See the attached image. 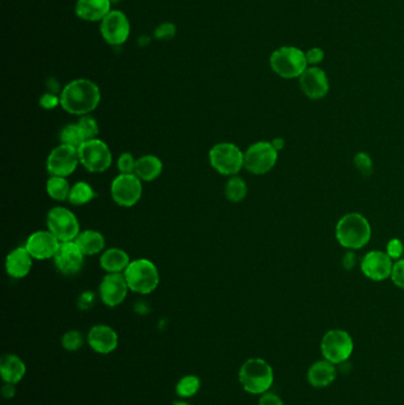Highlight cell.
Wrapping results in <instances>:
<instances>
[{
  "label": "cell",
  "mask_w": 404,
  "mask_h": 405,
  "mask_svg": "<svg viewBox=\"0 0 404 405\" xmlns=\"http://www.w3.org/2000/svg\"><path fill=\"white\" fill-rule=\"evenodd\" d=\"M403 243L400 241V240H397V238H394L392 241L389 242L388 246H387V250H388V253L387 254L390 256L392 258H400L403 254Z\"/></svg>",
  "instance_id": "cell-37"
},
{
  "label": "cell",
  "mask_w": 404,
  "mask_h": 405,
  "mask_svg": "<svg viewBox=\"0 0 404 405\" xmlns=\"http://www.w3.org/2000/svg\"><path fill=\"white\" fill-rule=\"evenodd\" d=\"M33 258L25 246L12 250L6 258L5 269L11 278H23L29 274L33 268Z\"/></svg>",
  "instance_id": "cell-20"
},
{
  "label": "cell",
  "mask_w": 404,
  "mask_h": 405,
  "mask_svg": "<svg viewBox=\"0 0 404 405\" xmlns=\"http://www.w3.org/2000/svg\"><path fill=\"white\" fill-rule=\"evenodd\" d=\"M75 242L84 256L100 254L102 253L106 246V240L103 237L102 233L95 230H86L80 233Z\"/></svg>",
  "instance_id": "cell-26"
},
{
  "label": "cell",
  "mask_w": 404,
  "mask_h": 405,
  "mask_svg": "<svg viewBox=\"0 0 404 405\" xmlns=\"http://www.w3.org/2000/svg\"><path fill=\"white\" fill-rule=\"evenodd\" d=\"M48 229L61 243L75 241L79 236L80 223L71 210L63 206H55L48 213Z\"/></svg>",
  "instance_id": "cell-9"
},
{
  "label": "cell",
  "mask_w": 404,
  "mask_h": 405,
  "mask_svg": "<svg viewBox=\"0 0 404 405\" xmlns=\"http://www.w3.org/2000/svg\"><path fill=\"white\" fill-rule=\"evenodd\" d=\"M174 405H190V404H189V403H186V402H184V401H177V402H174Z\"/></svg>",
  "instance_id": "cell-44"
},
{
  "label": "cell",
  "mask_w": 404,
  "mask_h": 405,
  "mask_svg": "<svg viewBox=\"0 0 404 405\" xmlns=\"http://www.w3.org/2000/svg\"><path fill=\"white\" fill-rule=\"evenodd\" d=\"M80 164L77 148L61 143L50 152L46 160V168L50 176L66 177L75 172Z\"/></svg>",
  "instance_id": "cell-12"
},
{
  "label": "cell",
  "mask_w": 404,
  "mask_h": 405,
  "mask_svg": "<svg viewBox=\"0 0 404 405\" xmlns=\"http://www.w3.org/2000/svg\"><path fill=\"white\" fill-rule=\"evenodd\" d=\"M1 393H3V396L5 398H12L15 397V395H16V388H15V384H6L3 386V389H1Z\"/></svg>",
  "instance_id": "cell-42"
},
{
  "label": "cell",
  "mask_w": 404,
  "mask_h": 405,
  "mask_svg": "<svg viewBox=\"0 0 404 405\" xmlns=\"http://www.w3.org/2000/svg\"><path fill=\"white\" fill-rule=\"evenodd\" d=\"M212 168L222 176H235L244 168V153L235 143H219L209 152Z\"/></svg>",
  "instance_id": "cell-5"
},
{
  "label": "cell",
  "mask_w": 404,
  "mask_h": 405,
  "mask_svg": "<svg viewBox=\"0 0 404 405\" xmlns=\"http://www.w3.org/2000/svg\"><path fill=\"white\" fill-rule=\"evenodd\" d=\"M355 165L359 172L362 173L364 177H369L372 173V161L370 156L367 153H358L355 156Z\"/></svg>",
  "instance_id": "cell-35"
},
{
  "label": "cell",
  "mask_w": 404,
  "mask_h": 405,
  "mask_svg": "<svg viewBox=\"0 0 404 405\" xmlns=\"http://www.w3.org/2000/svg\"><path fill=\"white\" fill-rule=\"evenodd\" d=\"M131 262L132 261L127 253L119 248L106 250L100 258V266L108 274H124Z\"/></svg>",
  "instance_id": "cell-23"
},
{
  "label": "cell",
  "mask_w": 404,
  "mask_h": 405,
  "mask_svg": "<svg viewBox=\"0 0 404 405\" xmlns=\"http://www.w3.org/2000/svg\"><path fill=\"white\" fill-rule=\"evenodd\" d=\"M87 340L91 350L100 354H108L116 351L119 344L116 332L107 325H96L91 327Z\"/></svg>",
  "instance_id": "cell-19"
},
{
  "label": "cell",
  "mask_w": 404,
  "mask_h": 405,
  "mask_svg": "<svg viewBox=\"0 0 404 405\" xmlns=\"http://www.w3.org/2000/svg\"><path fill=\"white\" fill-rule=\"evenodd\" d=\"M100 30L108 44H124L129 36V21L121 11H111L101 21Z\"/></svg>",
  "instance_id": "cell-14"
},
{
  "label": "cell",
  "mask_w": 404,
  "mask_h": 405,
  "mask_svg": "<svg viewBox=\"0 0 404 405\" xmlns=\"http://www.w3.org/2000/svg\"><path fill=\"white\" fill-rule=\"evenodd\" d=\"M96 197V193L91 185L86 181H79L74 186H71V195L68 201L76 206H82L93 201Z\"/></svg>",
  "instance_id": "cell-28"
},
{
  "label": "cell",
  "mask_w": 404,
  "mask_h": 405,
  "mask_svg": "<svg viewBox=\"0 0 404 405\" xmlns=\"http://www.w3.org/2000/svg\"><path fill=\"white\" fill-rule=\"evenodd\" d=\"M71 186L64 177H50L46 181V192L54 201H64L69 198Z\"/></svg>",
  "instance_id": "cell-27"
},
{
  "label": "cell",
  "mask_w": 404,
  "mask_h": 405,
  "mask_svg": "<svg viewBox=\"0 0 404 405\" xmlns=\"http://www.w3.org/2000/svg\"><path fill=\"white\" fill-rule=\"evenodd\" d=\"M59 140H61V143L69 145L75 148H79L86 141L82 133L80 131L77 123H71L64 126L59 133Z\"/></svg>",
  "instance_id": "cell-31"
},
{
  "label": "cell",
  "mask_w": 404,
  "mask_h": 405,
  "mask_svg": "<svg viewBox=\"0 0 404 405\" xmlns=\"http://www.w3.org/2000/svg\"><path fill=\"white\" fill-rule=\"evenodd\" d=\"M201 389V379L194 375L183 377L176 385V393L179 397L189 398L194 396Z\"/></svg>",
  "instance_id": "cell-30"
},
{
  "label": "cell",
  "mask_w": 404,
  "mask_h": 405,
  "mask_svg": "<svg viewBox=\"0 0 404 405\" xmlns=\"http://www.w3.org/2000/svg\"><path fill=\"white\" fill-rule=\"evenodd\" d=\"M337 377V370L334 364L329 360H318L313 365H311L307 372V381L315 389H322L330 386Z\"/></svg>",
  "instance_id": "cell-21"
},
{
  "label": "cell",
  "mask_w": 404,
  "mask_h": 405,
  "mask_svg": "<svg viewBox=\"0 0 404 405\" xmlns=\"http://www.w3.org/2000/svg\"><path fill=\"white\" fill-rule=\"evenodd\" d=\"M39 105H41L44 109H54L58 105H61V98H57L56 95L44 94L39 100Z\"/></svg>",
  "instance_id": "cell-39"
},
{
  "label": "cell",
  "mask_w": 404,
  "mask_h": 405,
  "mask_svg": "<svg viewBox=\"0 0 404 405\" xmlns=\"http://www.w3.org/2000/svg\"><path fill=\"white\" fill-rule=\"evenodd\" d=\"M270 66L279 76L295 78L307 69V60L302 50L294 46H282L270 56Z\"/></svg>",
  "instance_id": "cell-6"
},
{
  "label": "cell",
  "mask_w": 404,
  "mask_h": 405,
  "mask_svg": "<svg viewBox=\"0 0 404 405\" xmlns=\"http://www.w3.org/2000/svg\"><path fill=\"white\" fill-rule=\"evenodd\" d=\"M239 379L244 391L252 395H264L272 388L274 372L266 360L250 358L239 368Z\"/></svg>",
  "instance_id": "cell-3"
},
{
  "label": "cell",
  "mask_w": 404,
  "mask_h": 405,
  "mask_svg": "<svg viewBox=\"0 0 404 405\" xmlns=\"http://www.w3.org/2000/svg\"><path fill=\"white\" fill-rule=\"evenodd\" d=\"M392 258L383 251H370L364 256L362 261V271L372 281H383L392 276Z\"/></svg>",
  "instance_id": "cell-17"
},
{
  "label": "cell",
  "mask_w": 404,
  "mask_h": 405,
  "mask_svg": "<svg viewBox=\"0 0 404 405\" xmlns=\"http://www.w3.org/2000/svg\"><path fill=\"white\" fill-rule=\"evenodd\" d=\"M111 3H113V4H118V3H120V0H111Z\"/></svg>",
  "instance_id": "cell-45"
},
{
  "label": "cell",
  "mask_w": 404,
  "mask_h": 405,
  "mask_svg": "<svg viewBox=\"0 0 404 405\" xmlns=\"http://www.w3.org/2000/svg\"><path fill=\"white\" fill-rule=\"evenodd\" d=\"M136 159L133 156L132 153H122L118 159V168L120 173L131 174L136 171Z\"/></svg>",
  "instance_id": "cell-34"
},
{
  "label": "cell",
  "mask_w": 404,
  "mask_h": 405,
  "mask_svg": "<svg viewBox=\"0 0 404 405\" xmlns=\"http://www.w3.org/2000/svg\"><path fill=\"white\" fill-rule=\"evenodd\" d=\"M111 195L113 201L122 208H132L140 201L143 196V184L141 180L134 174L120 173L116 179L111 181Z\"/></svg>",
  "instance_id": "cell-11"
},
{
  "label": "cell",
  "mask_w": 404,
  "mask_h": 405,
  "mask_svg": "<svg viewBox=\"0 0 404 405\" xmlns=\"http://www.w3.org/2000/svg\"><path fill=\"white\" fill-rule=\"evenodd\" d=\"M272 145L274 146V148L277 150V151H279V150H282V147H284L285 141H284L282 139H275L274 141H273Z\"/></svg>",
  "instance_id": "cell-43"
},
{
  "label": "cell",
  "mask_w": 404,
  "mask_h": 405,
  "mask_svg": "<svg viewBox=\"0 0 404 405\" xmlns=\"http://www.w3.org/2000/svg\"><path fill=\"white\" fill-rule=\"evenodd\" d=\"M259 405H284V402L275 393H266L259 399Z\"/></svg>",
  "instance_id": "cell-41"
},
{
  "label": "cell",
  "mask_w": 404,
  "mask_h": 405,
  "mask_svg": "<svg viewBox=\"0 0 404 405\" xmlns=\"http://www.w3.org/2000/svg\"><path fill=\"white\" fill-rule=\"evenodd\" d=\"M224 193L231 203H239L247 197V184L242 178L232 176L230 179L228 180Z\"/></svg>",
  "instance_id": "cell-29"
},
{
  "label": "cell",
  "mask_w": 404,
  "mask_h": 405,
  "mask_svg": "<svg viewBox=\"0 0 404 405\" xmlns=\"http://www.w3.org/2000/svg\"><path fill=\"white\" fill-rule=\"evenodd\" d=\"M300 87L304 94L312 100L325 98L330 89L325 71L317 66H312L304 71V74L300 76Z\"/></svg>",
  "instance_id": "cell-18"
},
{
  "label": "cell",
  "mask_w": 404,
  "mask_h": 405,
  "mask_svg": "<svg viewBox=\"0 0 404 405\" xmlns=\"http://www.w3.org/2000/svg\"><path fill=\"white\" fill-rule=\"evenodd\" d=\"M53 260L59 273L71 276L77 274L82 269L84 254L76 244V242H64L59 244L57 253Z\"/></svg>",
  "instance_id": "cell-13"
},
{
  "label": "cell",
  "mask_w": 404,
  "mask_h": 405,
  "mask_svg": "<svg viewBox=\"0 0 404 405\" xmlns=\"http://www.w3.org/2000/svg\"><path fill=\"white\" fill-rule=\"evenodd\" d=\"M101 100L99 87L86 78L68 83L61 94V106L73 115H88L95 111Z\"/></svg>",
  "instance_id": "cell-1"
},
{
  "label": "cell",
  "mask_w": 404,
  "mask_h": 405,
  "mask_svg": "<svg viewBox=\"0 0 404 405\" xmlns=\"http://www.w3.org/2000/svg\"><path fill=\"white\" fill-rule=\"evenodd\" d=\"M336 237L347 249H360L371 237V226L360 213H347L336 226Z\"/></svg>",
  "instance_id": "cell-2"
},
{
  "label": "cell",
  "mask_w": 404,
  "mask_h": 405,
  "mask_svg": "<svg viewBox=\"0 0 404 405\" xmlns=\"http://www.w3.org/2000/svg\"><path fill=\"white\" fill-rule=\"evenodd\" d=\"M80 164L91 173H102L107 171L111 165V152L102 140L91 139L77 148Z\"/></svg>",
  "instance_id": "cell-7"
},
{
  "label": "cell",
  "mask_w": 404,
  "mask_h": 405,
  "mask_svg": "<svg viewBox=\"0 0 404 405\" xmlns=\"http://www.w3.org/2000/svg\"><path fill=\"white\" fill-rule=\"evenodd\" d=\"M305 55L307 63H309V64H313V66L314 64L320 63V62L324 60V56H325L324 51H322V49H319V48H313V49L309 50Z\"/></svg>",
  "instance_id": "cell-40"
},
{
  "label": "cell",
  "mask_w": 404,
  "mask_h": 405,
  "mask_svg": "<svg viewBox=\"0 0 404 405\" xmlns=\"http://www.w3.org/2000/svg\"><path fill=\"white\" fill-rule=\"evenodd\" d=\"M322 357L332 364H342L350 358L355 344L350 334L342 330H331L322 336Z\"/></svg>",
  "instance_id": "cell-8"
},
{
  "label": "cell",
  "mask_w": 404,
  "mask_h": 405,
  "mask_svg": "<svg viewBox=\"0 0 404 405\" xmlns=\"http://www.w3.org/2000/svg\"><path fill=\"white\" fill-rule=\"evenodd\" d=\"M128 288L138 294H151L159 285V271L152 261L139 258L129 263L125 270Z\"/></svg>",
  "instance_id": "cell-4"
},
{
  "label": "cell",
  "mask_w": 404,
  "mask_h": 405,
  "mask_svg": "<svg viewBox=\"0 0 404 405\" xmlns=\"http://www.w3.org/2000/svg\"><path fill=\"white\" fill-rule=\"evenodd\" d=\"M174 33H176V28H174V25L166 23V24L160 25V26L156 30V37H157L158 39H169V38L174 37Z\"/></svg>",
  "instance_id": "cell-38"
},
{
  "label": "cell",
  "mask_w": 404,
  "mask_h": 405,
  "mask_svg": "<svg viewBox=\"0 0 404 405\" xmlns=\"http://www.w3.org/2000/svg\"><path fill=\"white\" fill-rule=\"evenodd\" d=\"M111 0H79L75 12L83 21H102L111 12Z\"/></svg>",
  "instance_id": "cell-22"
},
{
  "label": "cell",
  "mask_w": 404,
  "mask_h": 405,
  "mask_svg": "<svg viewBox=\"0 0 404 405\" xmlns=\"http://www.w3.org/2000/svg\"><path fill=\"white\" fill-rule=\"evenodd\" d=\"M277 161V151L272 143L260 141L252 143L244 153V168L252 174H266Z\"/></svg>",
  "instance_id": "cell-10"
},
{
  "label": "cell",
  "mask_w": 404,
  "mask_h": 405,
  "mask_svg": "<svg viewBox=\"0 0 404 405\" xmlns=\"http://www.w3.org/2000/svg\"><path fill=\"white\" fill-rule=\"evenodd\" d=\"M26 368L23 360L15 354H5L0 360V373L5 383L17 384L23 379Z\"/></svg>",
  "instance_id": "cell-24"
},
{
  "label": "cell",
  "mask_w": 404,
  "mask_h": 405,
  "mask_svg": "<svg viewBox=\"0 0 404 405\" xmlns=\"http://www.w3.org/2000/svg\"><path fill=\"white\" fill-rule=\"evenodd\" d=\"M77 126L86 141L96 139V136L99 135V123L91 115H83L82 118L77 121Z\"/></svg>",
  "instance_id": "cell-32"
},
{
  "label": "cell",
  "mask_w": 404,
  "mask_h": 405,
  "mask_svg": "<svg viewBox=\"0 0 404 405\" xmlns=\"http://www.w3.org/2000/svg\"><path fill=\"white\" fill-rule=\"evenodd\" d=\"M61 242L55 237L50 231H36L31 233L28 241L25 243V248L35 260L44 261L48 258H54L57 253Z\"/></svg>",
  "instance_id": "cell-16"
},
{
  "label": "cell",
  "mask_w": 404,
  "mask_h": 405,
  "mask_svg": "<svg viewBox=\"0 0 404 405\" xmlns=\"http://www.w3.org/2000/svg\"><path fill=\"white\" fill-rule=\"evenodd\" d=\"M163 172V161L158 156L146 154L136 159V174L141 181H153Z\"/></svg>",
  "instance_id": "cell-25"
},
{
  "label": "cell",
  "mask_w": 404,
  "mask_h": 405,
  "mask_svg": "<svg viewBox=\"0 0 404 405\" xmlns=\"http://www.w3.org/2000/svg\"><path fill=\"white\" fill-rule=\"evenodd\" d=\"M392 282L404 291V258L394 263L392 273Z\"/></svg>",
  "instance_id": "cell-36"
},
{
  "label": "cell",
  "mask_w": 404,
  "mask_h": 405,
  "mask_svg": "<svg viewBox=\"0 0 404 405\" xmlns=\"http://www.w3.org/2000/svg\"><path fill=\"white\" fill-rule=\"evenodd\" d=\"M84 344V336L80 331L66 332V334L62 336V346L66 351L75 352L79 351Z\"/></svg>",
  "instance_id": "cell-33"
},
{
  "label": "cell",
  "mask_w": 404,
  "mask_h": 405,
  "mask_svg": "<svg viewBox=\"0 0 404 405\" xmlns=\"http://www.w3.org/2000/svg\"><path fill=\"white\" fill-rule=\"evenodd\" d=\"M128 291L124 274H107L100 283V298L108 307H116L124 303Z\"/></svg>",
  "instance_id": "cell-15"
}]
</instances>
